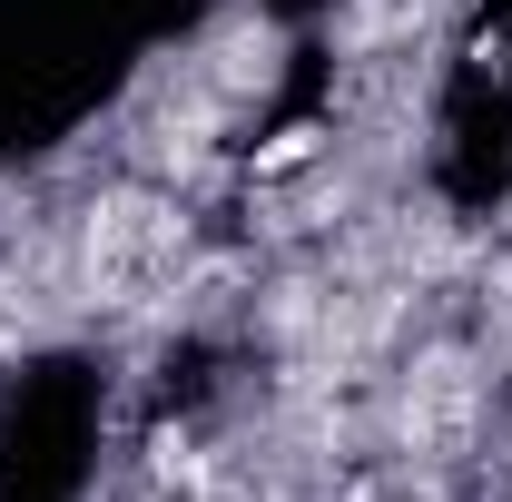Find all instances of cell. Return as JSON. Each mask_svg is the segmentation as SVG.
Returning a JSON list of instances; mask_svg holds the SVG:
<instances>
[{"label":"cell","mask_w":512,"mask_h":502,"mask_svg":"<svg viewBox=\"0 0 512 502\" xmlns=\"http://www.w3.org/2000/svg\"><path fill=\"white\" fill-rule=\"evenodd\" d=\"M168 256H178V217H168L158 197H109V207L89 217V286H99V296L158 286Z\"/></svg>","instance_id":"cell-1"}]
</instances>
